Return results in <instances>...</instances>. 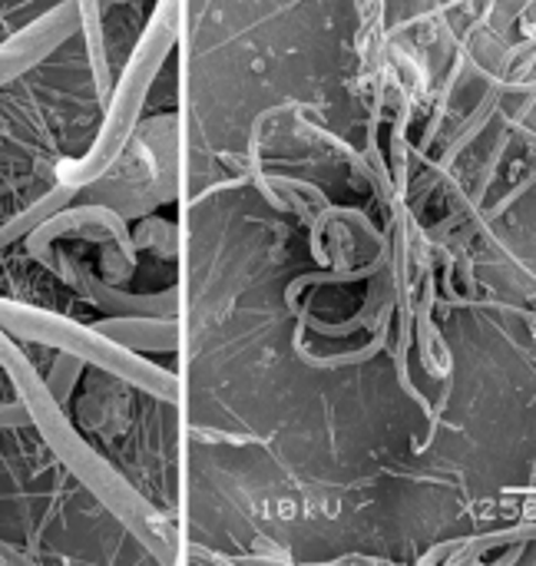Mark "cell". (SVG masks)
Segmentation results:
<instances>
[{
	"instance_id": "obj_8",
	"label": "cell",
	"mask_w": 536,
	"mask_h": 566,
	"mask_svg": "<svg viewBox=\"0 0 536 566\" xmlns=\"http://www.w3.org/2000/svg\"><path fill=\"white\" fill-rule=\"evenodd\" d=\"M30 418H27V411H23V405H3L0 408V428H13V424H27Z\"/></svg>"
},
{
	"instance_id": "obj_9",
	"label": "cell",
	"mask_w": 536,
	"mask_h": 566,
	"mask_svg": "<svg viewBox=\"0 0 536 566\" xmlns=\"http://www.w3.org/2000/svg\"><path fill=\"white\" fill-rule=\"evenodd\" d=\"M109 3H116V0H103V7H109Z\"/></svg>"
},
{
	"instance_id": "obj_6",
	"label": "cell",
	"mask_w": 536,
	"mask_h": 566,
	"mask_svg": "<svg viewBox=\"0 0 536 566\" xmlns=\"http://www.w3.org/2000/svg\"><path fill=\"white\" fill-rule=\"evenodd\" d=\"M80 10V27L86 33L90 46V66L99 96H109V66H106V46H103V0H76Z\"/></svg>"
},
{
	"instance_id": "obj_7",
	"label": "cell",
	"mask_w": 536,
	"mask_h": 566,
	"mask_svg": "<svg viewBox=\"0 0 536 566\" xmlns=\"http://www.w3.org/2000/svg\"><path fill=\"white\" fill-rule=\"evenodd\" d=\"M80 371H83V361L76 358V355H70V352H60L56 355V361H53V368H50V391L56 395V401L60 405H66L70 401V391H73V385H76V378H80Z\"/></svg>"
},
{
	"instance_id": "obj_1",
	"label": "cell",
	"mask_w": 536,
	"mask_h": 566,
	"mask_svg": "<svg viewBox=\"0 0 536 566\" xmlns=\"http://www.w3.org/2000/svg\"><path fill=\"white\" fill-rule=\"evenodd\" d=\"M0 365L13 381L27 418L40 428V434L46 438L53 454L83 481L86 491H93L109 507V514H116L136 534L139 544H146L153 554L162 551V544H169V537L162 531L156 507L149 501H143L136 494V488H129V481L76 434V428L70 424V418H66L63 405L56 401V395L50 391V385L40 378L33 361L10 342V335L3 328H0Z\"/></svg>"
},
{
	"instance_id": "obj_4",
	"label": "cell",
	"mask_w": 536,
	"mask_h": 566,
	"mask_svg": "<svg viewBox=\"0 0 536 566\" xmlns=\"http://www.w3.org/2000/svg\"><path fill=\"white\" fill-rule=\"evenodd\" d=\"M80 27V10L76 0H66L53 7L50 13L36 17L27 30L13 33L10 40L0 43V83L17 80L23 70L40 63L50 50H56L73 30Z\"/></svg>"
},
{
	"instance_id": "obj_5",
	"label": "cell",
	"mask_w": 536,
	"mask_h": 566,
	"mask_svg": "<svg viewBox=\"0 0 536 566\" xmlns=\"http://www.w3.org/2000/svg\"><path fill=\"white\" fill-rule=\"evenodd\" d=\"M106 338L133 348V352H172L176 348V325L156 322V315H119L96 325Z\"/></svg>"
},
{
	"instance_id": "obj_3",
	"label": "cell",
	"mask_w": 536,
	"mask_h": 566,
	"mask_svg": "<svg viewBox=\"0 0 536 566\" xmlns=\"http://www.w3.org/2000/svg\"><path fill=\"white\" fill-rule=\"evenodd\" d=\"M0 328L13 338L70 352L83 365H93L119 381H129L162 401H176V378L169 371L143 361L139 355H133V348L106 338L96 325H76L63 315H50V312L0 298Z\"/></svg>"
},
{
	"instance_id": "obj_2",
	"label": "cell",
	"mask_w": 536,
	"mask_h": 566,
	"mask_svg": "<svg viewBox=\"0 0 536 566\" xmlns=\"http://www.w3.org/2000/svg\"><path fill=\"white\" fill-rule=\"evenodd\" d=\"M176 23H179V3L176 0H159L156 13L149 17L126 70H123V80L116 90H109V109H106V119L96 133V143L93 149L76 159V163H60L56 176H60V186L53 189L60 202H70L80 189H90L93 182H99L113 163L119 159L133 126H136V116L146 103V93H149V83L153 76L159 73V66L166 63L172 43H176Z\"/></svg>"
}]
</instances>
